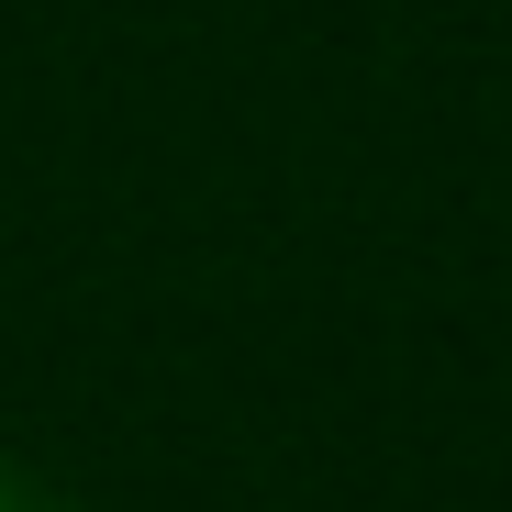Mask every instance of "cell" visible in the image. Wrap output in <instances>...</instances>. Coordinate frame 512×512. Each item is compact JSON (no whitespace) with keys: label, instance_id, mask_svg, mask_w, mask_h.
<instances>
[{"label":"cell","instance_id":"6da1fadb","mask_svg":"<svg viewBox=\"0 0 512 512\" xmlns=\"http://www.w3.org/2000/svg\"><path fill=\"white\" fill-rule=\"evenodd\" d=\"M0 512H56V501H45L34 479H12V468H0Z\"/></svg>","mask_w":512,"mask_h":512}]
</instances>
